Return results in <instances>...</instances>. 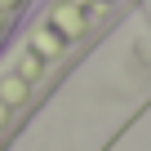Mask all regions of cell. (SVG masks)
Segmentation results:
<instances>
[{"label": "cell", "mask_w": 151, "mask_h": 151, "mask_svg": "<svg viewBox=\"0 0 151 151\" xmlns=\"http://www.w3.org/2000/svg\"><path fill=\"white\" fill-rule=\"evenodd\" d=\"M22 5H27V0H0V36L14 27V18H18V9H22Z\"/></svg>", "instance_id": "obj_1"}]
</instances>
